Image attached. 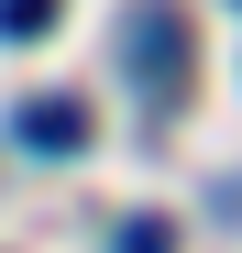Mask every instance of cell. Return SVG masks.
<instances>
[{"label": "cell", "mask_w": 242, "mask_h": 253, "mask_svg": "<svg viewBox=\"0 0 242 253\" xmlns=\"http://www.w3.org/2000/svg\"><path fill=\"white\" fill-rule=\"evenodd\" d=\"M121 66H132L143 99H176V77H187V22H176V11H132V22H121Z\"/></svg>", "instance_id": "1"}, {"label": "cell", "mask_w": 242, "mask_h": 253, "mask_svg": "<svg viewBox=\"0 0 242 253\" xmlns=\"http://www.w3.org/2000/svg\"><path fill=\"white\" fill-rule=\"evenodd\" d=\"M11 143H22V154H88V99H66V88L22 99V110H11Z\"/></svg>", "instance_id": "2"}, {"label": "cell", "mask_w": 242, "mask_h": 253, "mask_svg": "<svg viewBox=\"0 0 242 253\" xmlns=\"http://www.w3.org/2000/svg\"><path fill=\"white\" fill-rule=\"evenodd\" d=\"M66 0H0V44H44Z\"/></svg>", "instance_id": "3"}, {"label": "cell", "mask_w": 242, "mask_h": 253, "mask_svg": "<svg viewBox=\"0 0 242 253\" xmlns=\"http://www.w3.org/2000/svg\"><path fill=\"white\" fill-rule=\"evenodd\" d=\"M110 253H176V231H165V220H121V231H110Z\"/></svg>", "instance_id": "4"}]
</instances>
